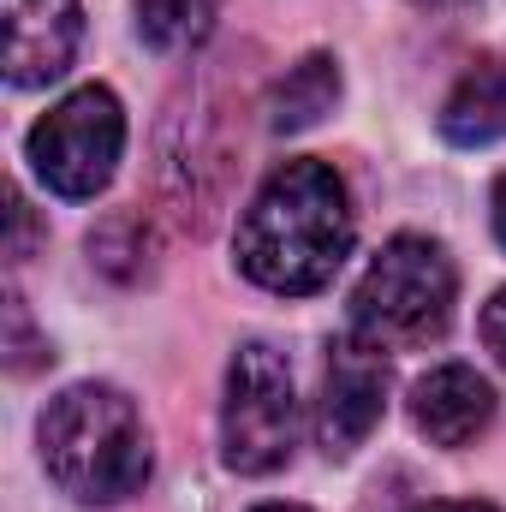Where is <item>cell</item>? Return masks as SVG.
Wrapping results in <instances>:
<instances>
[{"label":"cell","instance_id":"8","mask_svg":"<svg viewBox=\"0 0 506 512\" xmlns=\"http://www.w3.org/2000/svg\"><path fill=\"white\" fill-rule=\"evenodd\" d=\"M411 423L435 447H471L495 423V387L471 364H441L411 387Z\"/></svg>","mask_w":506,"mask_h":512},{"label":"cell","instance_id":"3","mask_svg":"<svg viewBox=\"0 0 506 512\" xmlns=\"http://www.w3.org/2000/svg\"><path fill=\"white\" fill-rule=\"evenodd\" d=\"M459 298V274L435 239L399 233L381 245L352 292V334L376 352H423L447 334Z\"/></svg>","mask_w":506,"mask_h":512},{"label":"cell","instance_id":"9","mask_svg":"<svg viewBox=\"0 0 506 512\" xmlns=\"http://www.w3.org/2000/svg\"><path fill=\"white\" fill-rule=\"evenodd\" d=\"M441 137L459 149H483V143L506 137V60L483 54L465 66V78L441 102Z\"/></svg>","mask_w":506,"mask_h":512},{"label":"cell","instance_id":"15","mask_svg":"<svg viewBox=\"0 0 506 512\" xmlns=\"http://www.w3.org/2000/svg\"><path fill=\"white\" fill-rule=\"evenodd\" d=\"M483 346L495 352V364L506 370V286L483 304Z\"/></svg>","mask_w":506,"mask_h":512},{"label":"cell","instance_id":"2","mask_svg":"<svg viewBox=\"0 0 506 512\" xmlns=\"http://www.w3.org/2000/svg\"><path fill=\"white\" fill-rule=\"evenodd\" d=\"M36 435H42L48 477L66 495L90 501V507L131 501L149 483V465H155L149 459V429H143V411L120 387L78 382L66 393H54Z\"/></svg>","mask_w":506,"mask_h":512},{"label":"cell","instance_id":"6","mask_svg":"<svg viewBox=\"0 0 506 512\" xmlns=\"http://www.w3.org/2000/svg\"><path fill=\"white\" fill-rule=\"evenodd\" d=\"M387 411V358L376 346H364L358 334L328 346V370H322V399H316V441L328 459H352L370 429Z\"/></svg>","mask_w":506,"mask_h":512},{"label":"cell","instance_id":"19","mask_svg":"<svg viewBox=\"0 0 506 512\" xmlns=\"http://www.w3.org/2000/svg\"><path fill=\"white\" fill-rule=\"evenodd\" d=\"M256 512H310V507H256Z\"/></svg>","mask_w":506,"mask_h":512},{"label":"cell","instance_id":"5","mask_svg":"<svg viewBox=\"0 0 506 512\" xmlns=\"http://www.w3.org/2000/svg\"><path fill=\"white\" fill-rule=\"evenodd\" d=\"M120 149H126V114H120V96L102 90V84L72 90L60 108H48L30 126V167L66 203H84V197L108 191V179L120 167Z\"/></svg>","mask_w":506,"mask_h":512},{"label":"cell","instance_id":"10","mask_svg":"<svg viewBox=\"0 0 506 512\" xmlns=\"http://www.w3.org/2000/svg\"><path fill=\"white\" fill-rule=\"evenodd\" d=\"M340 102V60L334 54H304L298 66H286V78L268 96V131L292 137V131L322 126Z\"/></svg>","mask_w":506,"mask_h":512},{"label":"cell","instance_id":"17","mask_svg":"<svg viewBox=\"0 0 506 512\" xmlns=\"http://www.w3.org/2000/svg\"><path fill=\"white\" fill-rule=\"evenodd\" d=\"M495 239L506 245V173H501V185H495Z\"/></svg>","mask_w":506,"mask_h":512},{"label":"cell","instance_id":"1","mask_svg":"<svg viewBox=\"0 0 506 512\" xmlns=\"http://www.w3.org/2000/svg\"><path fill=\"white\" fill-rule=\"evenodd\" d=\"M352 233L358 227H352L346 179L328 161H286L245 203L239 233H233V256H239V274L256 280L262 292L304 298L340 274V262L352 251Z\"/></svg>","mask_w":506,"mask_h":512},{"label":"cell","instance_id":"18","mask_svg":"<svg viewBox=\"0 0 506 512\" xmlns=\"http://www.w3.org/2000/svg\"><path fill=\"white\" fill-rule=\"evenodd\" d=\"M411 6H429V12H447V6H471V0H411Z\"/></svg>","mask_w":506,"mask_h":512},{"label":"cell","instance_id":"4","mask_svg":"<svg viewBox=\"0 0 506 512\" xmlns=\"http://www.w3.org/2000/svg\"><path fill=\"white\" fill-rule=\"evenodd\" d=\"M298 441V393L292 364L274 346H239L227 364V399H221V459L239 477H268L292 459Z\"/></svg>","mask_w":506,"mask_h":512},{"label":"cell","instance_id":"7","mask_svg":"<svg viewBox=\"0 0 506 512\" xmlns=\"http://www.w3.org/2000/svg\"><path fill=\"white\" fill-rule=\"evenodd\" d=\"M78 0H6V78L18 90L54 84L78 54Z\"/></svg>","mask_w":506,"mask_h":512},{"label":"cell","instance_id":"16","mask_svg":"<svg viewBox=\"0 0 506 512\" xmlns=\"http://www.w3.org/2000/svg\"><path fill=\"white\" fill-rule=\"evenodd\" d=\"M417 512H501V507H489V501H429Z\"/></svg>","mask_w":506,"mask_h":512},{"label":"cell","instance_id":"13","mask_svg":"<svg viewBox=\"0 0 506 512\" xmlns=\"http://www.w3.org/2000/svg\"><path fill=\"white\" fill-rule=\"evenodd\" d=\"M6 328H12V376H24V370H36L42 358H54L48 346H36L30 340V316H24V298H6Z\"/></svg>","mask_w":506,"mask_h":512},{"label":"cell","instance_id":"14","mask_svg":"<svg viewBox=\"0 0 506 512\" xmlns=\"http://www.w3.org/2000/svg\"><path fill=\"white\" fill-rule=\"evenodd\" d=\"M6 209H12V262H24L30 256V239H36V215H30V203H24L18 185L6 191Z\"/></svg>","mask_w":506,"mask_h":512},{"label":"cell","instance_id":"12","mask_svg":"<svg viewBox=\"0 0 506 512\" xmlns=\"http://www.w3.org/2000/svg\"><path fill=\"white\" fill-rule=\"evenodd\" d=\"M149 256H155V239H149V221H143L137 209L108 215V221L90 233V262H96L102 274H114V280H143Z\"/></svg>","mask_w":506,"mask_h":512},{"label":"cell","instance_id":"11","mask_svg":"<svg viewBox=\"0 0 506 512\" xmlns=\"http://www.w3.org/2000/svg\"><path fill=\"white\" fill-rule=\"evenodd\" d=\"M137 36L155 54H191L215 30V0H131Z\"/></svg>","mask_w":506,"mask_h":512}]
</instances>
